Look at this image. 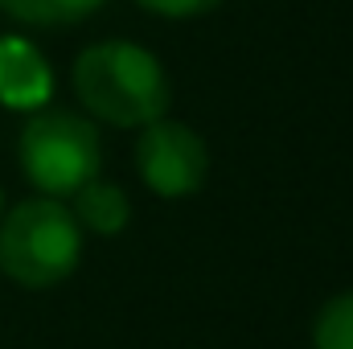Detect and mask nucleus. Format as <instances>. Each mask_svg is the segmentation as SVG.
<instances>
[{"label": "nucleus", "mask_w": 353, "mask_h": 349, "mask_svg": "<svg viewBox=\"0 0 353 349\" xmlns=\"http://www.w3.org/2000/svg\"><path fill=\"white\" fill-rule=\"evenodd\" d=\"M74 90L90 115L115 128H144L169 111L161 62L132 41H99L74 62Z\"/></svg>", "instance_id": "f257e3e1"}, {"label": "nucleus", "mask_w": 353, "mask_h": 349, "mask_svg": "<svg viewBox=\"0 0 353 349\" xmlns=\"http://www.w3.org/2000/svg\"><path fill=\"white\" fill-rule=\"evenodd\" d=\"M83 259V235L74 214L54 197L12 206L0 222V271L25 288L62 283Z\"/></svg>", "instance_id": "f03ea898"}, {"label": "nucleus", "mask_w": 353, "mask_h": 349, "mask_svg": "<svg viewBox=\"0 0 353 349\" xmlns=\"http://www.w3.org/2000/svg\"><path fill=\"white\" fill-rule=\"evenodd\" d=\"M21 165L46 197H70L99 177V132L74 111H41L21 132Z\"/></svg>", "instance_id": "7ed1b4c3"}, {"label": "nucleus", "mask_w": 353, "mask_h": 349, "mask_svg": "<svg viewBox=\"0 0 353 349\" xmlns=\"http://www.w3.org/2000/svg\"><path fill=\"white\" fill-rule=\"evenodd\" d=\"M136 161H140V177L148 181V189L161 197H189L205 185V173H210V152L201 136L189 123H173L165 115L144 123Z\"/></svg>", "instance_id": "20e7f679"}, {"label": "nucleus", "mask_w": 353, "mask_h": 349, "mask_svg": "<svg viewBox=\"0 0 353 349\" xmlns=\"http://www.w3.org/2000/svg\"><path fill=\"white\" fill-rule=\"evenodd\" d=\"M74 222L90 230V235H119L123 226H128V218H132V206H128V197H123V189H115V185H103V181H94L90 177L87 185H79L74 193Z\"/></svg>", "instance_id": "39448f33"}, {"label": "nucleus", "mask_w": 353, "mask_h": 349, "mask_svg": "<svg viewBox=\"0 0 353 349\" xmlns=\"http://www.w3.org/2000/svg\"><path fill=\"white\" fill-rule=\"evenodd\" d=\"M99 4L103 0H0V12H8L21 25H74Z\"/></svg>", "instance_id": "423d86ee"}, {"label": "nucleus", "mask_w": 353, "mask_h": 349, "mask_svg": "<svg viewBox=\"0 0 353 349\" xmlns=\"http://www.w3.org/2000/svg\"><path fill=\"white\" fill-rule=\"evenodd\" d=\"M316 349H353V292L325 304L316 321Z\"/></svg>", "instance_id": "0eeeda50"}, {"label": "nucleus", "mask_w": 353, "mask_h": 349, "mask_svg": "<svg viewBox=\"0 0 353 349\" xmlns=\"http://www.w3.org/2000/svg\"><path fill=\"white\" fill-rule=\"evenodd\" d=\"M140 8H148V12H161V17H197V12H210V8H218L222 0H136Z\"/></svg>", "instance_id": "6e6552de"}, {"label": "nucleus", "mask_w": 353, "mask_h": 349, "mask_svg": "<svg viewBox=\"0 0 353 349\" xmlns=\"http://www.w3.org/2000/svg\"><path fill=\"white\" fill-rule=\"evenodd\" d=\"M0 214H4V193H0Z\"/></svg>", "instance_id": "1a4fd4ad"}]
</instances>
